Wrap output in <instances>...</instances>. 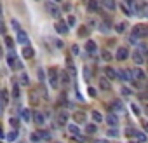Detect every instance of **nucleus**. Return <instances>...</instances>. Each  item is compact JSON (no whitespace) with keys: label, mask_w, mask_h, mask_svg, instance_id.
I'll use <instances>...</instances> for the list:
<instances>
[{"label":"nucleus","mask_w":148,"mask_h":143,"mask_svg":"<svg viewBox=\"0 0 148 143\" xmlns=\"http://www.w3.org/2000/svg\"><path fill=\"white\" fill-rule=\"evenodd\" d=\"M7 65H9L12 70H19V68H21V63H19V59H17V56H16V52H14L12 49L7 52Z\"/></svg>","instance_id":"1"},{"label":"nucleus","mask_w":148,"mask_h":143,"mask_svg":"<svg viewBox=\"0 0 148 143\" xmlns=\"http://www.w3.org/2000/svg\"><path fill=\"white\" fill-rule=\"evenodd\" d=\"M133 33H134L136 38H143V37L148 35V26H146V25H134Z\"/></svg>","instance_id":"2"},{"label":"nucleus","mask_w":148,"mask_h":143,"mask_svg":"<svg viewBox=\"0 0 148 143\" xmlns=\"http://www.w3.org/2000/svg\"><path fill=\"white\" fill-rule=\"evenodd\" d=\"M46 11L52 16V17H59V9L54 2H46Z\"/></svg>","instance_id":"3"},{"label":"nucleus","mask_w":148,"mask_h":143,"mask_svg":"<svg viewBox=\"0 0 148 143\" xmlns=\"http://www.w3.org/2000/svg\"><path fill=\"white\" fill-rule=\"evenodd\" d=\"M131 73H133L131 70H125V68H124V70H119V72H117V77L122 79L124 82H129V80H133V75H131Z\"/></svg>","instance_id":"4"},{"label":"nucleus","mask_w":148,"mask_h":143,"mask_svg":"<svg viewBox=\"0 0 148 143\" xmlns=\"http://www.w3.org/2000/svg\"><path fill=\"white\" fill-rule=\"evenodd\" d=\"M54 28H56V32H58L59 35H66V33L70 32V26H68V25H65L63 21H58V23L54 25Z\"/></svg>","instance_id":"5"},{"label":"nucleus","mask_w":148,"mask_h":143,"mask_svg":"<svg viewBox=\"0 0 148 143\" xmlns=\"http://www.w3.org/2000/svg\"><path fill=\"white\" fill-rule=\"evenodd\" d=\"M56 73H58L56 68H51V70H49V80H51V86H52L54 89L58 87V75H56Z\"/></svg>","instance_id":"6"},{"label":"nucleus","mask_w":148,"mask_h":143,"mask_svg":"<svg viewBox=\"0 0 148 143\" xmlns=\"http://www.w3.org/2000/svg\"><path fill=\"white\" fill-rule=\"evenodd\" d=\"M117 59L119 61H124V59H127V56H129V51H127V47H119V51H117Z\"/></svg>","instance_id":"7"},{"label":"nucleus","mask_w":148,"mask_h":143,"mask_svg":"<svg viewBox=\"0 0 148 143\" xmlns=\"http://www.w3.org/2000/svg\"><path fill=\"white\" fill-rule=\"evenodd\" d=\"M33 56H35L33 47H31L30 44H28V46H25V47H23V58H25V59H31Z\"/></svg>","instance_id":"8"},{"label":"nucleus","mask_w":148,"mask_h":143,"mask_svg":"<svg viewBox=\"0 0 148 143\" xmlns=\"http://www.w3.org/2000/svg\"><path fill=\"white\" fill-rule=\"evenodd\" d=\"M133 61L139 66V65H143L145 63V58H143V54H141V51H134L133 52Z\"/></svg>","instance_id":"9"},{"label":"nucleus","mask_w":148,"mask_h":143,"mask_svg":"<svg viewBox=\"0 0 148 143\" xmlns=\"http://www.w3.org/2000/svg\"><path fill=\"white\" fill-rule=\"evenodd\" d=\"M17 42L19 44H23V46H28V35H26V32H17Z\"/></svg>","instance_id":"10"},{"label":"nucleus","mask_w":148,"mask_h":143,"mask_svg":"<svg viewBox=\"0 0 148 143\" xmlns=\"http://www.w3.org/2000/svg\"><path fill=\"white\" fill-rule=\"evenodd\" d=\"M99 87L103 89V91H112V84H110V80L108 79H99Z\"/></svg>","instance_id":"11"},{"label":"nucleus","mask_w":148,"mask_h":143,"mask_svg":"<svg viewBox=\"0 0 148 143\" xmlns=\"http://www.w3.org/2000/svg\"><path fill=\"white\" fill-rule=\"evenodd\" d=\"M106 124H110L112 128H115V126L119 124V117H117L115 113H108V115H106Z\"/></svg>","instance_id":"12"},{"label":"nucleus","mask_w":148,"mask_h":143,"mask_svg":"<svg viewBox=\"0 0 148 143\" xmlns=\"http://www.w3.org/2000/svg\"><path fill=\"white\" fill-rule=\"evenodd\" d=\"M86 51H87L89 54H94V52L98 51V46H96L94 40H87V44H86Z\"/></svg>","instance_id":"13"},{"label":"nucleus","mask_w":148,"mask_h":143,"mask_svg":"<svg viewBox=\"0 0 148 143\" xmlns=\"http://www.w3.org/2000/svg\"><path fill=\"white\" fill-rule=\"evenodd\" d=\"M73 119H75V122H77V124H84L87 117H86V113H84V112H75Z\"/></svg>","instance_id":"14"},{"label":"nucleus","mask_w":148,"mask_h":143,"mask_svg":"<svg viewBox=\"0 0 148 143\" xmlns=\"http://www.w3.org/2000/svg\"><path fill=\"white\" fill-rule=\"evenodd\" d=\"M133 79H136V80H145V72H143L141 68H134V70H133Z\"/></svg>","instance_id":"15"},{"label":"nucleus","mask_w":148,"mask_h":143,"mask_svg":"<svg viewBox=\"0 0 148 143\" xmlns=\"http://www.w3.org/2000/svg\"><path fill=\"white\" fill-rule=\"evenodd\" d=\"M136 12H138L139 16H148V4H139V5L136 7Z\"/></svg>","instance_id":"16"},{"label":"nucleus","mask_w":148,"mask_h":143,"mask_svg":"<svg viewBox=\"0 0 148 143\" xmlns=\"http://www.w3.org/2000/svg\"><path fill=\"white\" fill-rule=\"evenodd\" d=\"M103 5L106 7L108 11H115L117 9V2H115V0H103Z\"/></svg>","instance_id":"17"},{"label":"nucleus","mask_w":148,"mask_h":143,"mask_svg":"<svg viewBox=\"0 0 148 143\" xmlns=\"http://www.w3.org/2000/svg\"><path fill=\"white\" fill-rule=\"evenodd\" d=\"M104 75H106V79H117V70H113L112 66H106L104 68Z\"/></svg>","instance_id":"18"},{"label":"nucleus","mask_w":148,"mask_h":143,"mask_svg":"<svg viewBox=\"0 0 148 143\" xmlns=\"http://www.w3.org/2000/svg\"><path fill=\"white\" fill-rule=\"evenodd\" d=\"M134 140H136L138 143H145V141H146V134H145L143 131H136V133H134Z\"/></svg>","instance_id":"19"},{"label":"nucleus","mask_w":148,"mask_h":143,"mask_svg":"<svg viewBox=\"0 0 148 143\" xmlns=\"http://www.w3.org/2000/svg\"><path fill=\"white\" fill-rule=\"evenodd\" d=\"M30 140H31L33 143H38V141H42V140H44V138H42V131L31 133V134H30Z\"/></svg>","instance_id":"20"},{"label":"nucleus","mask_w":148,"mask_h":143,"mask_svg":"<svg viewBox=\"0 0 148 143\" xmlns=\"http://www.w3.org/2000/svg\"><path fill=\"white\" fill-rule=\"evenodd\" d=\"M21 119H23L25 122H30V120H31V112H30L28 108H25V110H21Z\"/></svg>","instance_id":"21"},{"label":"nucleus","mask_w":148,"mask_h":143,"mask_svg":"<svg viewBox=\"0 0 148 143\" xmlns=\"http://www.w3.org/2000/svg\"><path fill=\"white\" fill-rule=\"evenodd\" d=\"M91 12H98L99 11V4H98V0H89V7H87Z\"/></svg>","instance_id":"22"},{"label":"nucleus","mask_w":148,"mask_h":143,"mask_svg":"<svg viewBox=\"0 0 148 143\" xmlns=\"http://www.w3.org/2000/svg\"><path fill=\"white\" fill-rule=\"evenodd\" d=\"M58 120H59V124H66V120H68V113L61 110V112L58 113Z\"/></svg>","instance_id":"23"},{"label":"nucleus","mask_w":148,"mask_h":143,"mask_svg":"<svg viewBox=\"0 0 148 143\" xmlns=\"http://www.w3.org/2000/svg\"><path fill=\"white\" fill-rule=\"evenodd\" d=\"M33 117H35V122H37V124H38V126H42V124H44V122H46V119H44V115H42L40 112H35V115H33Z\"/></svg>","instance_id":"24"},{"label":"nucleus","mask_w":148,"mask_h":143,"mask_svg":"<svg viewBox=\"0 0 148 143\" xmlns=\"http://www.w3.org/2000/svg\"><path fill=\"white\" fill-rule=\"evenodd\" d=\"M19 82L23 84V86H28V84H30V79H28V73H25V72L21 73V75H19Z\"/></svg>","instance_id":"25"},{"label":"nucleus","mask_w":148,"mask_h":143,"mask_svg":"<svg viewBox=\"0 0 148 143\" xmlns=\"http://www.w3.org/2000/svg\"><path fill=\"white\" fill-rule=\"evenodd\" d=\"M68 131H70L72 134H75V136H77V134H80V129H78V126H77V124H68Z\"/></svg>","instance_id":"26"},{"label":"nucleus","mask_w":148,"mask_h":143,"mask_svg":"<svg viewBox=\"0 0 148 143\" xmlns=\"http://www.w3.org/2000/svg\"><path fill=\"white\" fill-rule=\"evenodd\" d=\"M77 35H78V37H87V35H89V28H87V26H80Z\"/></svg>","instance_id":"27"},{"label":"nucleus","mask_w":148,"mask_h":143,"mask_svg":"<svg viewBox=\"0 0 148 143\" xmlns=\"http://www.w3.org/2000/svg\"><path fill=\"white\" fill-rule=\"evenodd\" d=\"M112 108H113V110H115L117 113H122V103H120V101H113Z\"/></svg>","instance_id":"28"},{"label":"nucleus","mask_w":148,"mask_h":143,"mask_svg":"<svg viewBox=\"0 0 148 143\" xmlns=\"http://www.w3.org/2000/svg\"><path fill=\"white\" fill-rule=\"evenodd\" d=\"M92 120H94V122H101V120H103V115H101L98 110H94V112H92Z\"/></svg>","instance_id":"29"},{"label":"nucleus","mask_w":148,"mask_h":143,"mask_svg":"<svg viewBox=\"0 0 148 143\" xmlns=\"http://www.w3.org/2000/svg\"><path fill=\"white\" fill-rule=\"evenodd\" d=\"M96 131H98V128H96L94 124H87V128H86V133H87V134H94Z\"/></svg>","instance_id":"30"},{"label":"nucleus","mask_w":148,"mask_h":143,"mask_svg":"<svg viewBox=\"0 0 148 143\" xmlns=\"http://www.w3.org/2000/svg\"><path fill=\"white\" fill-rule=\"evenodd\" d=\"M125 28H127V25H125V23H119V25H115V32H119V33L125 32Z\"/></svg>","instance_id":"31"},{"label":"nucleus","mask_w":148,"mask_h":143,"mask_svg":"<svg viewBox=\"0 0 148 143\" xmlns=\"http://www.w3.org/2000/svg\"><path fill=\"white\" fill-rule=\"evenodd\" d=\"M110 28H112V25H110V23H108V21H104V23H103V25H101V26H99V30H101V32H103V33H104V32H108V30H110Z\"/></svg>","instance_id":"32"},{"label":"nucleus","mask_w":148,"mask_h":143,"mask_svg":"<svg viewBox=\"0 0 148 143\" xmlns=\"http://www.w3.org/2000/svg\"><path fill=\"white\" fill-rule=\"evenodd\" d=\"M7 98H9V96H7V93H5V91H2V93H0V103L5 105V103H7Z\"/></svg>","instance_id":"33"},{"label":"nucleus","mask_w":148,"mask_h":143,"mask_svg":"<svg viewBox=\"0 0 148 143\" xmlns=\"http://www.w3.org/2000/svg\"><path fill=\"white\" fill-rule=\"evenodd\" d=\"M52 44H54V46H56L58 49H63V47H65V44H63L59 38H52Z\"/></svg>","instance_id":"34"},{"label":"nucleus","mask_w":148,"mask_h":143,"mask_svg":"<svg viewBox=\"0 0 148 143\" xmlns=\"http://www.w3.org/2000/svg\"><path fill=\"white\" fill-rule=\"evenodd\" d=\"M17 138V131H11L9 134H7V141H14Z\"/></svg>","instance_id":"35"},{"label":"nucleus","mask_w":148,"mask_h":143,"mask_svg":"<svg viewBox=\"0 0 148 143\" xmlns=\"http://www.w3.org/2000/svg\"><path fill=\"white\" fill-rule=\"evenodd\" d=\"M66 25H68V26H75V25H77V19H75L73 16H68V21H66Z\"/></svg>","instance_id":"36"},{"label":"nucleus","mask_w":148,"mask_h":143,"mask_svg":"<svg viewBox=\"0 0 148 143\" xmlns=\"http://www.w3.org/2000/svg\"><path fill=\"white\" fill-rule=\"evenodd\" d=\"M5 46H7V47H9V51H11V49H12V46H14V40H12V38H11V37H5Z\"/></svg>","instance_id":"37"},{"label":"nucleus","mask_w":148,"mask_h":143,"mask_svg":"<svg viewBox=\"0 0 148 143\" xmlns=\"http://www.w3.org/2000/svg\"><path fill=\"white\" fill-rule=\"evenodd\" d=\"M11 26H12L16 32H21V26H19V23L16 21V19H12V21H11Z\"/></svg>","instance_id":"38"},{"label":"nucleus","mask_w":148,"mask_h":143,"mask_svg":"<svg viewBox=\"0 0 148 143\" xmlns=\"http://www.w3.org/2000/svg\"><path fill=\"white\" fill-rule=\"evenodd\" d=\"M12 96L14 98H19V86L17 84H14V87H12Z\"/></svg>","instance_id":"39"},{"label":"nucleus","mask_w":148,"mask_h":143,"mask_svg":"<svg viewBox=\"0 0 148 143\" xmlns=\"http://www.w3.org/2000/svg\"><path fill=\"white\" fill-rule=\"evenodd\" d=\"M108 136H112V138H117V136H119V131H117L115 128H112V129H108Z\"/></svg>","instance_id":"40"},{"label":"nucleus","mask_w":148,"mask_h":143,"mask_svg":"<svg viewBox=\"0 0 148 143\" xmlns=\"http://www.w3.org/2000/svg\"><path fill=\"white\" fill-rule=\"evenodd\" d=\"M120 9H122L125 14H127V16H131V14H133V11H131V9H127V7H125V4H120Z\"/></svg>","instance_id":"41"},{"label":"nucleus","mask_w":148,"mask_h":143,"mask_svg":"<svg viewBox=\"0 0 148 143\" xmlns=\"http://www.w3.org/2000/svg\"><path fill=\"white\" fill-rule=\"evenodd\" d=\"M103 59H104V61H110V59H112V54H110L108 51H103Z\"/></svg>","instance_id":"42"},{"label":"nucleus","mask_w":148,"mask_h":143,"mask_svg":"<svg viewBox=\"0 0 148 143\" xmlns=\"http://www.w3.org/2000/svg\"><path fill=\"white\" fill-rule=\"evenodd\" d=\"M134 133H136V129H133V128H127V129H125V134H127V136H133V138H134Z\"/></svg>","instance_id":"43"},{"label":"nucleus","mask_w":148,"mask_h":143,"mask_svg":"<svg viewBox=\"0 0 148 143\" xmlns=\"http://www.w3.org/2000/svg\"><path fill=\"white\" fill-rule=\"evenodd\" d=\"M131 110H133L136 115H139V107H138V105H134V103H133V105H131Z\"/></svg>","instance_id":"44"},{"label":"nucleus","mask_w":148,"mask_h":143,"mask_svg":"<svg viewBox=\"0 0 148 143\" xmlns=\"http://www.w3.org/2000/svg\"><path fill=\"white\" fill-rule=\"evenodd\" d=\"M9 122H11V126H12V128H17V126H19V120H17V119H11Z\"/></svg>","instance_id":"45"},{"label":"nucleus","mask_w":148,"mask_h":143,"mask_svg":"<svg viewBox=\"0 0 148 143\" xmlns=\"http://www.w3.org/2000/svg\"><path fill=\"white\" fill-rule=\"evenodd\" d=\"M78 51H80V49H78V46H77V44H75V46H72V54H75V56H77V54H78Z\"/></svg>","instance_id":"46"},{"label":"nucleus","mask_w":148,"mask_h":143,"mask_svg":"<svg viewBox=\"0 0 148 143\" xmlns=\"http://www.w3.org/2000/svg\"><path fill=\"white\" fill-rule=\"evenodd\" d=\"M87 93H89V96H92V98L96 96V89H94V87H87Z\"/></svg>","instance_id":"47"},{"label":"nucleus","mask_w":148,"mask_h":143,"mask_svg":"<svg viewBox=\"0 0 148 143\" xmlns=\"http://www.w3.org/2000/svg\"><path fill=\"white\" fill-rule=\"evenodd\" d=\"M61 80H63V82H65V84H66V82H68V80H70V77H68V73H63V75H61Z\"/></svg>","instance_id":"48"},{"label":"nucleus","mask_w":148,"mask_h":143,"mask_svg":"<svg viewBox=\"0 0 148 143\" xmlns=\"http://www.w3.org/2000/svg\"><path fill=\"white\" fill-rule=\"evenodd\" d=\"M63 9H65L66 12H68V11H72V4H70V2H66L65 5H63Z\"/></svg>","instance_id":"49"},{"label":"nucleus","mask_w":148,"mask_h":143,"mask_svg":"<svg viewBox=\"0 0 148 143\" xmlns=\"http://www.w3.org/2000/svg\"><path fill=\"white\" fill-rule=\"evenodd\" d=\"M38 79L44 80V70H42V68H38Z\"/></svg>","instance_id":"50"},{"label":"nucleus","mask_w":148,"mask_h":143,"mask_svg":"<svg viewBox=\"0 0 148 143\" xmlns=\"http://www.w3.org/2000/svg\"><path fill=\"white\" fill-rule=\"evenodd\" d=\"M75 138H77L78 141H82V143H84V141H86V136H82V134H77Z\"/></svg>","instance_id":"51"},{"label":"nucleus","mask_w":148,"mask_h":143,"mask_svg":"<svg viewBox=\"0 0 148 143\" xmlns=\"http://www.w3.org/2000/svg\"><path fill=\"white\" fill-rule=\"evenodd\" d=\"M122 93H124V94H125V96H129V94H131V91H129V89H127V87H122Z\"/></svg>","instance_id":"52"},{"label":"nucleus","mask_w":148,"mask_h":143,"mask_svg":"<svg viewBox=\"0 0 148 143\" xmlns=\"http://www.w3.org/2000/svg\"><path fill=\"white\" fill-rule=\"evenodd\" d=\"M94 143H108V141H106V140H96Z\"/></svg>","instance_id":"53"},{"label":"nucleus","mask_w":148,"mask_h":143,"mask_svg":"<svg viewBox=\"0 0 148 143\" xmlns=\"http://www.w3.org/2000/svg\"><path fill=\"white\" fill-rule=\"evenodd\" d=\"M0 138H4V133H2V128H0Z\"/></svg>","instance_id":"54"},{"label":"nucleus","mask_w":148,"mask_h":143,"mask_svg":"<svg viewBox=\"0 0 148 143\" xmlns=\"http://www.w3.org/2000/svg\"><path fill=\"white\" fill-rule=\"evenodd\" d=\"M145 113H146V115H148V105H146V108H145Z\"/></svg>","instance_id":"55"},{"label":"nucleus","mask_w":148,"mask_h":143,"mask_svg":"<svg viewBox=\"0 0 148 143\" xmlns=\"http://www.w3.org/2000/svg\"><path fill=\"white\" fill-rule=\"evenodd\" d=\"M0 113H2V103H0Z\"/></svg>","instance_id":"56"},{"label":"nucleus","mask_w":148,"mask_h":143,"mask_svg":"<svg viewBox=\"0 0 148 143\" xmlns=\"http://www.w3.org/2000/svg\"><path fill=\"white\" fill-rule=\"evenodd\" d=\"M145 98H146V99H148V93H146V94H145Z\"/></svg>","instance_id":"57"},{"label":"nucleus","mask_w":148,"mask_h":143,"mask_svg":"<svg viewBox=\"0 0 148 143\" xmlns=\"http://www.w3.org/2000/svg\"><path fill=\"white\" fill-rule=\"evenodd\" d=\"M54 2H61V0H54Z\"/></svg>","instance_id":"58"},{"label":"nucleus","mask_w":148,"mask_h":143,"mask_svg":"<svg viewBox=\"0 0 148 143\" xmlns=\"http://www.w3.org/2000/svg\"><path fill=\"white\" fill-rule=\"evenodd\" d=\"M146 56H148V49H146Z\"/></svg>","instance_id":"59"},{"label":"nucleus","mask_w":148,"mask_h":143,"mask_svg":"<svg viewBox=\"0 0 148 143\" xmlns=\"http://www.w3.org/2000/svg\"><path fill=\"white\" fill-rule=\"evenodd\" d=\"M0 26H2V25H0Z\"/></svg>","instance_id":"60"},{"label":"nucleus","mask_w":148,"mask_h":143,"mask_svg":"<svg viewBox=\"0 0 148 143\" xmlns=\"http://www.w3.org/2000/svg\"><path fill=\"white\" fill-rule=\"evenodd\" d=\"M134 143H136V141H134Z\"/></svg>","instance_id":"61"}]
</instances>
